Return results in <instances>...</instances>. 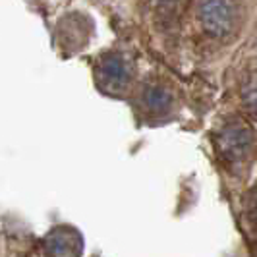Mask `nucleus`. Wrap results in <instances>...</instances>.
<instances>
[{"mask_svg": "<svg viewBox=\"0 0 257 257\" xmlns=\"http://www.w3.org/2000/svg\"><path fill=\"white\" fill-rule=\"evenodd\" d=\"M238 6L234 0H199L197 22L207 35L226 39L238 27Z\"/></svg>", "mask_w": 257, "mask_h": 257, "instance_id": "nucleus-1", "label": "nucleus"}, {"mask_svg": "<svg viewBox=\"0 0 257 257\" xmlns=\"http://www.w3.org/2000/svg\"><path fill=\"white\" fill-rule=\"evenodd\" d=\"M255 143L253 130L245 124L244 120H232L226 122L219 136V153L228 165H242L249 159Z\"/></svg>", "mask_w": 257, "mask_h": 257, "instance_id": "nucleus-2", "label": "nucleus"}, {"mask_svg": "<svg viewBox=\"0 0 257 257\" xmlns=\"http://www.w3.org/2000/svg\"><path fill=\"white\" fill-rule=\"evenodd\" d=\"M130 77V66L120 54H106L97 66V79L106 91H122Z\"/></svg>", "mask_w": 257, "mask_h": 257, "instance_id": "nucleus-3", "label": "nucleus"}, {"mask_svg": "<svg viewBox=\"0 0 257 257\" xmlns=\"http://www.w3.org/2000/svg\"><path fill=\"white\" fill-rule=\"evenodd\" d=\"M81 245V236L68 226L54 228L45 240V249L49 257H79Z\"/></svg>", "mask_w": 257, "mask_h": 257, "instance_id": "nucleus-4", "label": "nucleus"}, {"mask_svg": "<svg viewBox=\"0 0 257 257\" xmlns=\"http://www.w3.org/2000/svg\"><path fill=\"white\" fill-rule=\"evenodd\" d=\"M242 101H244L247 110H251L253 114H257V77L255 79H251V81L244 87Z\"/></svg>", "mask_w": 257, "mask_h": 257, "instance_id": "nucleus-5", "label": "nucleus"}, {"mask_svg": "<svg viewBox=\"0 0 257 257\" xmlns=\"http://www.w3.org/2000/svg\"><path fill=\"white\" fill-rule=\"evenodd\" d=\"M151 2L155 4L157 12L161 14L163 18H167V20L180 10V4H182V0H151Z\"/></svg>", "mask_w": 257, "mask_h": 257, "instance_id": "nucleus-6", "label": "nucleus"}, {"mask_svg": "<svg viewBox=\"0 0 257 257\" xmlns=\"http://www.w3.org/2000/svg\"><path fill=\"white\" fill-rule=\"evenodd\" d=\"M247 219L251 220V226L257 230V188L247 197Z\"/></svg>", "mask_w": 257, "mask_h": 257, "instance_id": "nucleus-7", "label": "nucleus"}]
</instances>
